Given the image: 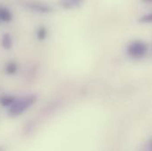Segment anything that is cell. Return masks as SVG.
<instances>
[{"label":"cell","mask_w":152,"mask_h":151,"mask_svg":"<svg viewBox=\"0 0 152 151\" xmlns=\"http://www.w3.org/2000/svg\"><path fill=\"white\" fill-rule=\"evenodd\" d=\"M37 101V97L35 95H28L16 99L12 105L9 107L8 113L11 117H17L19 115H21L27 110H28L33 104H35Z\"/></svg>","instance_id":"1"},{"label":"cell","mask_w":152,"mask_h":151,"mask_svg":"<svg viewBox=\"0 0 152 151\" xmlns=\"http://www.w3.org/2000/svg\"><path fill=\"white\" fill-rule=\"evenodd\" d=\"M148 52V45L141 41L136 40L132 42L127 47V54L133 58H142Z\"/></svg>","instance_id":"2"},{"label":"cell","mask_w":152,"mask_h":151,"mask_svg":"<svg viewBox=\"0 0 152 151\" xmlns=\"http://www.w3.org/2000/svg\"><path fill=\"white\" fill-rule=\"evenodd\" d=\"M12 20V13L5 7H0V20L4 22H10Z\"/></svg>","instance_id":"3"},{"label":"cell","mask_w":152,"mask_h":151,"mask_svg":"<svg viewBox=\"0 0 152 151\" xmlns=\"http://www.w3.org/2000/svg\"><path fill=\"white\" fill-rule=\"evenodd\" d=\"M15 101H16V98L9 95H4L0 97V104L3 107H11Z\"/></svg>","instance_id":"4"},{"label":"cell","mask_w":152,"mask_h":151,"mask_svg":"<svg viewBox=\"0 0 152 151\" xmlns=\"http://www.w3.org/2000/svg\"><path fill=\"white\" fill-rule=\"evenodd\" d=\"M1 43L4 49L5 50H10L12 47V39L10 34L5 33L3 35L2 40H1Z\"/></svg>","instance_id":"5"},{"label":"cell","mask_w":152,"mask_h":151,"mask_svg":"<svg viewBox=\"0 0 152 151\" xmlns=\"http://www.w3.org/2000/svg\"><path fill=\"white\" fill-rule=\"evenodd\" d=\"M17 68H18V66H17V64L15 62H10L5 66V72L8 74H13L16 73Z\"/></svg>","instance_id":"6"},{"label":"cell","mask_w":152,"mask_h":151,"mask_svg":"<svg viewBox=\"0 0 152 151\" xmlns=\"http://www.w3.org/2000/svg\"><path fill=\"white\" fill-rule=\"evenodd\" d=\"M47 29L46 28L44 27H39V28L37 29V36L38 40L40 41H42L44 40L45 38L47 37Z\"/></svg>","instance_id":"7"},{"label":"cell","mask_w":152,"mask_h":151,"mask_svg":"<svg viewBox=\"0 0 152 151\" xmlns=\"http://www.w3.org/2000/svg\"><path fill=\"white\" fill-rule=\"evenodd\" d=\"M139 22L140 23H152V12L144 14L142 17L140 18Z\"/></svg>","instance_id":"8"},{"label":"cell","mask_w":152,"mask_h":151,"mask_svg":"<svg viewBox=\"0 0 152 151\" xmlns=\"http://www.w3.org/2000/svg\"><path fill=\"white\" fill-rule=\"evenodd\" d=\"M33 7L35 10H37L39 12H47L50 11V7L46 5H42V4H33Z\"/></svg>","instance_id":"9"},{"label":"cell","mask_w":152,"mask_h":151,"mask_svg":"<svg viewBox=\"0 0 152 151\" xmlns=\"http://www.w3.org/2000/svg\"><path fill=\"white\" fill-rule=\"evenodd\" d=\"M148 148H149V150L152 151V139L150 140V142L148 143Z\"/></svg>","instance_id":"10"},{"label":"cell","mask_w":152,"mask_h":151,"mask_svg":"<svg viewBox=\"0 0 152 151\" xmlns=\"http://www.w3.org/2000/svg\"><path fill=\"white\" fill-rule=\"evenodd\" d=\"M0 151H3V147L2 146H0Z\"/></svg>","instance_id":"11"},{"label":"cell","mask_w":152,"mask_h":151,"mask_svg":"<svg viewBox=\"0 0 152 151\" xmlns=\"http://www.w3.org/2000/svg\"><path fill=\"white\" fill-rule=\"evenodd\" d=\"M0 21H1V20H0Z\"/></svg>","instance_id":"12"}]
</instances>
